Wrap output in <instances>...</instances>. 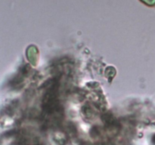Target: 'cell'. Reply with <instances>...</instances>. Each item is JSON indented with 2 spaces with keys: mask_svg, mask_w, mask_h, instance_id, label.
Segmentation results:
<instances>
[{
  "mask_svg": "<svg viewBox=\"0 0 155 145\" xmlns=\"http://www.w3.org/2000/svg\"><path fill=\"white\" fill-rule=\"evenodd\" d=\"M141 1H142L145 4L148 5L153 6L155 5V0H141Z\"/></svg>",
  "mask_w": 155,
  "mask_h": 145,
  "instance_id": "obj_1",
  "label": "cell"
}]
</instances>
